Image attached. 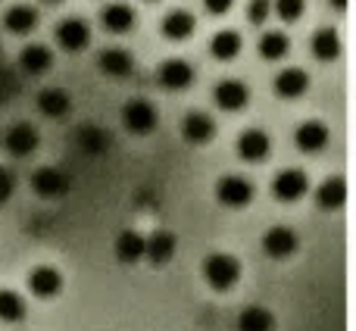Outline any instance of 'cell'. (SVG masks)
Instances as JSON below:
<instances>
[{
	"label": "cell",
	"instance_id": "cell-29",
	"mask_svg": "<svg viewBox=\"0 0 356 331\" xmlns=\"http://www.w3.org/2000/svg\"><path fill=\"white\" fill-rule=\"evenodd\" d=\"M288 50H291V38L284 31H266L259 38V56L263 60H282V56H288Z\"/></svg>",
	"mask_w": 356,
	"mask_h": 331
},
{
	"label": "cell",
	"instance_id": "cell-12",
	"mask_svg": "<svg viewBox=\"0 0 356 331\" xmlns=\"http://www.w3.org/2000/svg\"><path fill=\"white\" fill-rule=\"evenodd\" d=\"M272 150V141L263 129H247L244 135L238 138V156L247 163H263Z\"/></svg>",
	"mask_w": 356,
	"mask_h": 331
},
{
	"label": "cell",
	"instance_id": "cell-15",
	"mask_svg": "<svg viewBox=\"0 0 356 331\" xmlns=\"http://www.w3.org/2000/svg\"><path fill=\"white\" fill-rule=\"evenodd\" d=\"M175 247H178L175 234L166 232V228H160V232H154L150 238H144V257H147L154 266H163L175 257Z\"/></svg>",
	"mask_w": 356,
	"mask_h": 331
},
{
	"label": "cell",
	"instance_id": "cell-11",
	"mask_svg": "<svg viewBox=\"0 0 356 331\" xmlns=\"http://www.w3.org/2000/svg\"><path fill=\"white\" fill-rule=\"evenodd\" d=\"M263 250L269 253L272 259H288L291 253L297 250V234H294V228H288V225H272L269 232L263 234Z\"/></svg>",
	"mask_w": 356,
	"mask_h": 331
},
{
	"label": "cell",
	"instance_id": "cell-30",
	"mask_svg": "<svg viewBox=\"0 0 356 331\" xmlns=\"http://www.w3.org/2000/svg\"><path fill=\"white\" fill-rule=\"evenodd\" d=\"M313 54L316 60H334L341 54V35L334 29H319L313 35Z\"/></svg>",
	"mask_w": 356,
	"mask_h": 331
},
{
	"label": "cell",
	"instance_id": "cell-20",
	"mask_svg": "<svg viewBox=\"0 0 356 331\" xmlns=\"http://www.w3.org/2000/svg\"><path fill=\"white\" fill-rule=\"evenodd\" d=\"M3 25L13 31V35H29L38 25V10L31 3H16L3 13Z\"/></svg>",
	"mask_w": 356,
	"mask_h": 331
},
{
	"label": "cell",
	"instance_id": "cell-10",
	"mask_svg": "<svg viewBox=\"0 0 356 331\" xmlns=\"http://www.w3.org/2000/svg\"><path fill=\"white\" fill-rule=\"evenodd\" d=\"M156 79L166 91H184L194 81V66L188 60H166L160 69H156Z\"/></svg>",
	"mask_w": 356,
	"mask_h": 331
},
{
	"label": "cell",
	"instance_id": "cell-13",
	"mask_svg": "<svg viewBox=\"0 0 356 331\" xmlns=\"http://www.w3.org/2000/svg\"><path fill=\"white\" fill-rule=\"evenodd\" d=\"M97 66H100V72L110 75V79H125V75L135 69V56L125 47H106V50H100Z\"/></svg>",
	"mask_w": 356,
	"mask_h": 331
},
{
	"label": "cell",
	"instance_id": "cell-1",
	"mask_svg": "<svg viewBox=\"0 0 356 331\" xmlns=\"http://www.w3.org/2000/svg\"><path fill=\"white\" fill-rule=\"evenodd\" d=\"M200 272H203V282L222 294V291H232L234 284L241 282V259L232 257V253H222V250L209 253V257L203 259Z\"/></svg>",
	"mask_w": 356,
	"mask_h": 331
},
{
	"label": "cell",
	"instance_id": "cell-5",
	"mask_svg": "<svg viewBox=\"0 0 356 331\" xmlns=\"http://www.w3.org/2000/svg\"><path fill=\"white\" fill-rule=\"evenodd\" d=\"M216 197H219L222 207L241 209L253 200V184L244 175H222L219 184H216Z\"/></svg>",
	"mask_w": 356,
	"mask_h": 331
},
{
	"label": "cell",
	"instance_id": "cell-9",
	"mask_svg": "<svg viewBox=\"0 0 356 331\" xmlns=\"http://www.w3.org/2000/svg\"><path fill=\"white\" fill-rule=\"evenodd\" d=\"M29 291L41 300H50L63 291V272L54 269V266H38V269L29 272Z\"/></svg>",
	"mask_w": 356,
	"mask_h": 331
},
{
	"label": "cell",
	"instance_id": "cell-17",
	"mask_svg": "<svg viewBox=\"0 0 356 331\" xmlns=\"http://www.w3.org/2000/svg\"><path fill=\"white\" fill-rule=\"evenodd\" d=\"M181 135H184V141H191V144L213 141V135H216L213 116H207V113H200V110L188 113V116L181 119Z\"/></svg>",
	"mask_w": 356,
	"mask_h": 331
},
{
	"label": "cell",
	"instance_id": "cell-33",
	"mask_svg": "<svg viewBox=\"0 0 356 331\" xmlns=\"http://www.w3.org/2000/svg\"><path fill=\"white\" fill-rule=\"evenodd\" d=\"M13 191H16V175H13L10 169H3V166H0V203L10 200Z\"/></svg>",
	"mask_w": 356,
	"mask_h": 331
},
{
	"label": "cell",
	"instance_id": "cell-31",
	"mask_svg": "<svg viewBox=\"0 0 356 331\" xmlns=\"http://www.w3.org/2000/svg\"><path fill=\"white\" fill-rule=\"evenodd\" d=\"M272 10H275V16L282 22H297L303 16V10H307V0H275Z\"/></svg>",
	"mask_w": 356,
	"mask_h": 331
},
{
	"label": "cell",
	"instance_id": "cell-18",
	"mask_svg": "<svg viewBox=\"0 0 356 331\" xmlns=\"http://www.w3.org/2000/svg\"><path fill=\"white\" fill-rule=\"evenodd\" d=\"M272 88H275L278 97L284 100H297L303 91L309 88V75L303 72V69L291 66V69H282V72L275 75V81H272Z\"/></svg>",
	"mask_w": 356,
	"mask_h": 331
},
{
	"label": "cell",
	"instance_id": "cell-25",
	"mask_svg": "<svg viewBox=\"0 0 356 331\" xmlns=\"http://www.w3.org/2000/svg\"><path fill=\"white\" fill-rule=\"evenodd\" d=\"M275 328V316L266 307L253 303V307H244L238 316V331H272Z\"/></svg>",
	"mask_w": 356,
	"mask_h": 331
},
{
	"label": "cell",
	"instance_id": "cell-7",
	"mask_svg": "<svg viewBox=\"0 0 356 331\" xmlns=\"http://www.w3.org/2000/svg\"><path fill=\"white\" fill-rule=\"evenodd\" d=\"M213 97L225 113H238V110H244L247 100H250V88L241 79H222L219 85H216Z\"/></svg>",
	"mask_w": 356,
	"mask_h": 331
},
{
	"label": "cell",
	"instance_id": "cell-28",
	"mask_svg": "<svg viewBox=\"0 0 356 331\" xmlns=\"http://www.w3.org/2000/svg\"><path fill=\"white\" fill-rule=\"evenodd\" d=\"M25 313H29V307H25L22 294H16L10 288H0V322L16 325V322L25 319Z\"/></svg>",
	"mask_w": 356,
	"mask_h": 331
},
{
	"label": "cell",
	"instance_id": "cell-27",
	"mask_svg": "<svg viewBox=\"0 0 356 331\" xmlns=\"http://www.w3.org/2000/svg\"><path fill=\"white\" fill-rule=\"evenodd\" d=\"M241 35L232 29H222L213 35V41H209V54L216 56V60H234V56L241 54Z\"/></svg>",
	"mask_w": 356,
	"mask_h": 331
},
{
	"label": "cell",
	"instance_id": "cell-35",
	"mask_svg": "<svg viewBox=\"0 0 356 331\" xmlns=\"http://www.w3.org/2000/svg\"><path fill=\"white\" fill-rule=\"evenodd\" d=\"M328 3H334V6H338V10H341V13L347 10V0H328Z\"/></svg>",
	"mask_w": 356,
	"mask_h": 331
},
{
	"label": "cell",
	"instance_id": "cell-21",
	"mask_svg": "<svg viewBox=\"0 0 356 331\" xmlns=\"http://www.w3.org/2000/svg\"><path fill=\"white\" fill-rule=\"evenodd\" d=\"M69 106H72V100H69V94L63 88H44L38 94V110L50 119H63L69 113Z\"/></svg>",
	"mask_w": 356,
	"mask_h": 331
},
{
	"label": "cell",
	"instance_id": "cell-8",
	"mask_svg": "<svg viewBox=\"0 0 356 331\" xmlns=\"http://www.w3.org/2000/svg\"><path fill=\"white\" fill-rule=\"evenodd\" d=\"M31 188L41 197L54 200V197H63L69 191V175L63 169H54V166H41V169L31 175Z\"/></svg>",
	"mask_w": 356,
	"mask_h": 331
},
{
	"label": "cell",
	"instance_id": "cell-32",
	"mask_svg": "<svg viewBox=\"0 0 356 331\" xmlns=\"http://www.w3.org/2000/svg\"><path fill=\"white\" fill-rule=\"evenodd\" d=\"M269 13H272L269 0H250V6H247V16H250L253 25H263L266 19H269Z\"/></svg>",
	"mask_w": 356,
	"mask_h": 331
},
{
	"label": "cell",
	"instance_id": "cell-16",
	"mask_svg": "<svg viewBox=\"0 0 356 331\" xmlns=\"http://www.w3.org/2000/svg\"><path fill=\"white\" fill-rule=\"evenodd\" d=\"M294 141H297V147H300L303 154H319V150L328 144L325 122H319V119L300 122V125H297V131H294Z\"/></svg>",
	"mask_w": 356,
	"mask_h": 331
},
{
	"label": "cell",
	"instance_id": "cell-2",
	"mask_svg": "<svg viewBox=\"0 0 356 331\" xmlns=\"http://www.w3.org/2000/svg\"><path fill=\"white\" fill-rule=\"evenodd\" d=\"M156 122H160V113H156V106L150 100L135 97L122 106V125L131 135H150L156 129Z\"/></svg>",
	"mask_w": 356,
	"mask_h": 331
},
{
	"label": "cell",
	"instance_id": "cell-6",
	"mask_svg": "<svg viewBox=\"0 0 356 331\" xmlns=\"http://www.w3.org/2000/svg\"><path fill=\"white\" fill-rule=\"evenodd\" d=\"M38 141H41V135H38V129L31 122H16L10 131L3 135V147L6 154L13 156H29L38 150Z\"/></svg>",
	"mask_w": 356,
	"mask_h": 331
},
{
	"label": "cell",
	"instance_id": "cell-22",
	"mask_svg": "<svg viewBox=\"0 0 356 331\" xmlns=\"http://www.w3.org/2000/svg\"><path fill=\"white\" fill-rule=\"evenodd\" d=\"M316 200H319L322 209H341L347 200V181L341 175L325 178V181L319 184V191H316Z\"/></svg>",
	"mask_w": 356,
	"mask_h": 331
},
{
	"label": "cell",
	"instance_id": "cell-24",
	"mask_svg": "<svg viewBox=\"0 0 356 331\" xmlns=\"http://www.w3.org/2000/svg\"><path fill=\"white\" fill-rule=\"evenodd\" d=\"M75 144H79L85 154L97 156L110 147V131L100 129V125H81V129L75 131Z\"/></svg>",
	"mask_w": 356,
	"mask_h": 331
},
{
	"label": "cell",
	"instance_id": "cell-26",
	"mask_svg": "<svg viewBox=\"0 0 356 331\" xmlns=\"http://www.w3.org/2000/svg\"><path fill=\"white\" fill-rule=\"evenodd\" d=\"M194 16H191L188 10H172L166 19H163V35L169 38V41H184V38L194 35Z\"/></svg>",
	"mask_w": 356,
	"mask_h": 331
},
{
	"label": "cell",
	"instance_id": "cell-36",
	"mask_svg": "<svg viewBox=\"0 0 356 331\" xmlns=\"http://www.w3.org/2000/svg\"><path fill=\"white\" fill-rule=\"evenodd\" d=\"M47 3H60V0H47Z\"/></svg>",
	"mask_w": 356,
	"mask_h": 331
},
{
	"label": "cell",
	"instance_id": "cell-23",
	"mask_svg": "<svg viewBox=\"0 0 356 331\" xmlns=\"http://www.w3.org/2000/svg\"><path fill=\"white\" fill-rule=\"evenodd\" d=\"M116 257H119V263H125V266L141 263L144 259V234L125 228V232L116 238Z\"/></svg>",
	"mask_w": 356,
	"mask_h": 331
},
{
	"label": "cell",
	"instance_id": "cell-4",
	"mask_svg": "<svg viewBox=\"0 0 356 331\" xmlns=\"http://www.w3.org/2000/svg\"><path fill=\"white\" fill-rule=\"evenodd\" d=\"M54 35H56V44H60L66 54H79V50H85L88 44H91V29H88V22L79 16L63 19Z\"/></svg>",
	"mask_w": 356,
	"mask_h": 331
},
{
	"label": "cell",
	"instance_id": "cell-14",
	"mask_svg": "<svg viewBox=\"0 0 356 331\" xmlns=\"http://www.w3.org/2000/svg\"><path fill=\"white\" fill-rule=\"evenodd\" d=\"M135 19H138V13L131 10L129 3H106L104 10H100V25H104L106 31H113V35L131 31L135 29Z\"/></svg>",
	"mask_w": 356,
	"mask_h": 331
},
{
	"label": "cell",
	"instance_id": "cell-37",
	"mask_svg": "<svg viewBox=\"0 0 356 331\" xmlns=\"http://www.w3.org/2000/svg\"><path fill=\"white\" fill-rule=\"evenodd\" d=\"M150 3H154V0H150Z\"/></svg>",
	"mask_w": 356,
	"mask_h": 331
},
{
	"label": "cell",
	"instance_id": "cell-34",
	"mask_svg": "<svg viewBox=\"0 0 356 331\" xmlns=\"http://www.w3.org/2000/svg\"><path fill=\"white\" fill-rule=\"evenodd\" d=\"M234 0H203V6H207V13H213V16H222V13L232 10Z\"/></svg>",
	"mask_w": 356,
	"mask_h": 331
},
{
	"label": "cell",
	"instance_id": "cell-3",
	"mask_svg": "<svg viewBox=\"0 0 356 331\" xmlns=\"http://www.w3.org/2000/svg\"><path fill=\"white\" fill-rule=\"evenodd\" d=\"M307 191H309V178L303 169H282L275 178H272V194H275V200H282V203L300 200Z\"/></svg>",
	"mask_w": 356,
	"mask_h": 331
},
{
	"label": "cell",
	"instance_id": "cell-19",
	"mask_svg": "<svg viewBox=\"0 0 356 331\" xmlns=\"http://www.w3.org/2000/svg\"><path fill=\"white\" fill-rule=\"evenodd\" d=\"M50 63H54V54L44 44H25L22 54H19V66L29 75H44L50 69Z\"/></svg>",
	"mask_w": 356,
	"mask_h": 331
}]
</instances>
